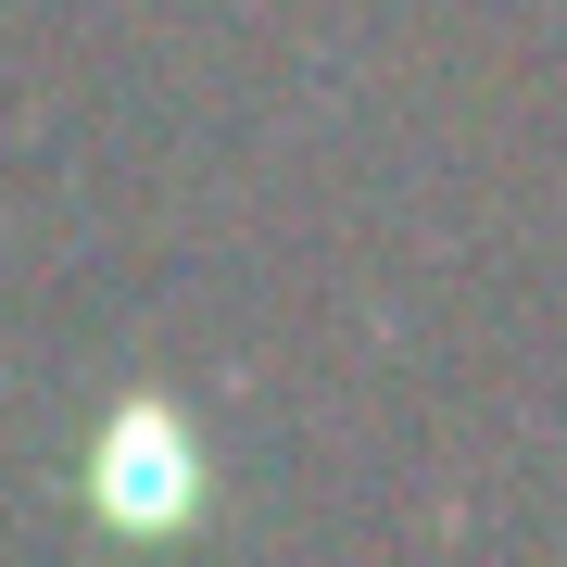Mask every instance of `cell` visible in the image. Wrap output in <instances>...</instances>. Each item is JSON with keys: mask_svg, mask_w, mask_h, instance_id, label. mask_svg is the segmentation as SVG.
Segmentation results:
<instances>
[{"mask_svg": "<svg viewBox=\"0 0 567 567\" xmlns=\"http://www.w3.org/2000/svg\"><path fill=\"white\" fill-rule=\"evenodd\" d=\"M76 492H89V517H102V529H126V543H164V529H189V517H203L215 454H203V429H189L177 391H126V404L89 429Z\"/></svg>", "mask_w": 567, "mask_h": 567, "instance_id": "obj_1", "label": "cell"}]
</instances>
